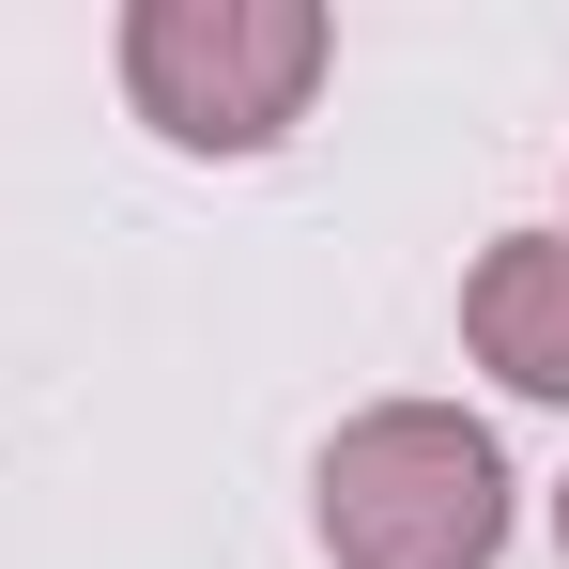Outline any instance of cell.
I'll list each match as a JSON object with an SVG mask.
<instances>
[{
	"instance_id": "obj_3",
	"label": "cell",
	"mask_w": 569,
	"mask_h": 569,
	"mask_svg": "<svg viewBox=\"0 0 569 569\" xmlns=\"http://www.w3.org/2000/svg\"><path fill=\"white\" fill-rule=\"evenodd\" d=\"M462 355L523 400H569V231H508L462 278Z\"/></svg>"
},
{
	"instance_id": "obj_1",
	"label": "cell",
	"mask_w": 569,
	"mask_h": 569,
	"mask_svg": "<svg viewBox=\"0 0 569 569\" xmlns=\"http://www.w3.org/2000/svg\"><path fill=\"white\" fill-rule=\"evenodd\" d=\"M323 555L339 569H492L508 555V447L462 400H370L323 447Z\"/></svg>"
},
{
	"instance_id": "obj_2",
	"label": "cell",
	"mask_w": 569,
	"mask_h": 569,
	"mask_svg": "<svg viewBox=\"0 0 569 569\" xmlns=\"http://www.w3.org/2000/svg\"><path fill=\"white\" fill-rule=\"evenodd\" d=\"M323 16L308 0H139L123 16V108L170 154H278L323 93Z\"/></svg>"
},
{
	"instance_id": "obj_4",
	"label": "cell",
	"mask_w": 569,
	"mask_h": 569,
	"mask_svg": "<svg viewBox=\"0 0 569 569\" xmlns=\"http://www.w3.org/2000/svg\"><path fill=\"white\" fill-rule=\"evenodd\" d=\"M555 539H569V492H555Z\"/></svg>"
}]
</instances>
